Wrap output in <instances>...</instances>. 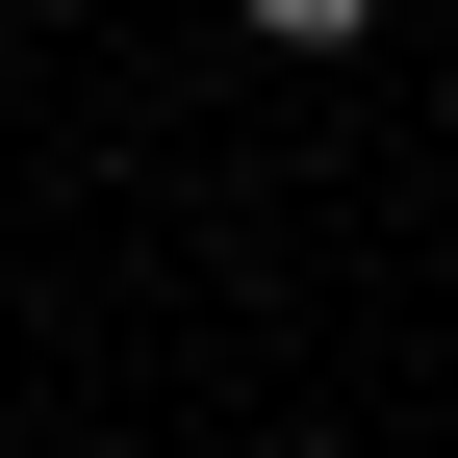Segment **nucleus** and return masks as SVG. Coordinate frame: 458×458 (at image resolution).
I'll return each instance as SVG.
<instances>
[{
    "instance_id": "1",
    "label": "nucleus",
    "mask_w": 458,
    "mask_h": 458,
    "mask_svg": "<svg viewBox=\"0 0 458 458\" xmlns=\"http://www.w3.org/2000/svg\"><path fill=\"white\" fill-rule=\"evenodd\" d=\"M382 26V0H255V51H357Z\"/></svg>"
}]
</instances>
